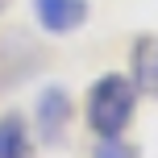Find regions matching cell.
Returning a JSON list of instances; mask_svg holds the SVG:
<instances>
[{
	"label": "cell",
	"mask_w": 158,
	"mask_h": 158,
	"mask_svg": "<svg viewBox=\"0 0 158 158\" xmlns=\"http://www.w3.org/2000/svg\"><path fill=\"white\" fill-rule=\"evenodd\" d=\"M137 108V83L129 75H100L87 92V125L100 137H121Z\"/></svg>",
	"instance_id": "1"
},
{
	"label": "cell",
	"mask_w": 158,
	"mask_h": 158,
	"mask_svg": "<svg viewBox=\"0 0 158 158\" xmlns=\"http://www.w3.org/2000/svg\"><path fill=\"white\" fill-rule=\"evenodd\" d=\"M33 13L46 33H71L87 21V0H33Z\"/></svg>",
	"instance_id": "2"
},
{
	"label": "cell",
	"mask_w": 158,
	"mask_h": 158,
	"mask_svg": "<svg viewBox=\"0 0 158 158\" xmlns=\"http://www.w3.org/2000/svg\"><path fill=\"white\" fill-rule=\"evenodd\" d=\"M67 121H71V96L63 87H46L38 96V129L46 142H63Z\"/></svg>",
	"instance_id": "3"
},
{
	"label": "cell",
	"mask_w": 158,
	"mask_h": 158,
	"mask_svg": "<svg viewBox=\"0 0 158 158\" xmlns=\"http://www.w3.org/2000/svg\"><path fill=\"white\" fill-rule=\"evenodd\" d=\"M133 83L137 92L158 96V38H142L133 46Z\"/></svg>",
	"instance_id": "4"
},
{
	"label": "cell",
	"mask_w": 158,
	"mask_h": 158,
	"mask_svg": "<svg viewBox=\"0 0 158 158\" xmlns=\"http://www.w3.org/2000/svg\"><path fill=\"white\" fill-rule=\"evenodd\" d=\"M0 158H33V142L21 117H0Z\"/></svg>",
	"instance_id": "5"
},
{
	"label": "cell",
	"mask_w": 158,
	"mask_h": 158,
	"mask_svg": "<svg viewBox=\"0 0 158 158\" xmlns=\"http://www.w3.org/2000/svg\"><path fill=\"white\" fill-rule=\"evenodd\" d=\"M92 158H137V150L121 137H100V146L92 150Z\"/></svg>",
	"instance_id": "6"
},
{
	"label": "cell",
	"mask_w": 158,
	"mask_h": 158,
	"mask_svg": "<svg viewBox=\"0 0 158 158\" xmlns=\"http://www.w3.org/2000/svg\"><path fill=\"white\" fill-rule=\"evenodd\" d=\"M4 4H8V0H0V13H4Z\"/></svg>",
	"instance_id": "7"
}]
</instances>
